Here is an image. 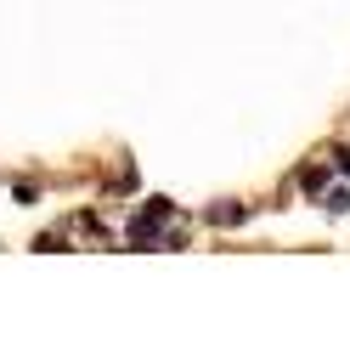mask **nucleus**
<instances>
[{
	"mask_svg": "<svg viewBox=\"0 0 350 339\" xmlns=\"http://www.w3.org/2000/svg\"><path fill=\"white\" fill-rule=\"evenodd\" d=\"M164 221H170V198H159V203H147V210H142L136 221H130V238H136V243H147V238L159 232Z\"/></svg>",
	"mask_w": 350,
	"mask_h": 339,
	"instance_id": "1",
	"label": "nucleus"
},
{
	"mask_svg": "<svg viewBox=\"0 0 350 339\" xmlns=\"http://www.w3.org/2000/svg\"><path fill=\"white\" fill-rule=\"evenodd\" d=\"M334 164H339V170L350 175V147H339V158H334Z\"/></svg>",
	"mask_w": 350,
	"mask_h": 339,
	"instance_id": "2",
	"label": "nucleus"
}]
</instances>
